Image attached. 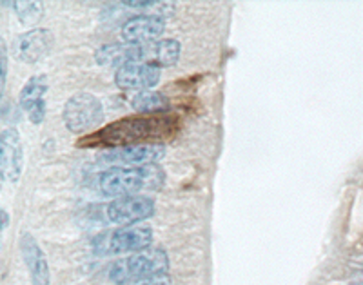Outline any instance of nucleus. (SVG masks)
<instances>
[{"mask_svg": "<svg viewBox=\"0 0 363 285\" xmlns=\"http://www.w3.org/2000/svg\"><path fill=\"white\" fill-rule=\"evenodd\" d=\"M178 118L169 115L125 116L79 140L80 147L118 149L125 145L160 142L177 135Z\"/></svg>", "mask_w": 363, "mask_h": 285, "instance_id": "nucleus-1", "label": "nucleus"}, {"mask_svg": "<svg viewBox=\"0 0 363 285\" xmlns=\"http://www.w3.org/2000/svg\"><path fill=\"white\" fill-rule=\"evenodd\" d=\"M165 171L158 164L151 166H113L100 174L99 187L104 196L120 199L131 194L162 189Z\"/></svg>", "mask_w": 363, "mask_h": 285, "instance_id": "nucleus-2", "label": "nucleus"}, {"mask_svg": "<svg viewBox=\"0 0 363 285\" xmlns=\"http://www.w3.org/2000/svg\"><path fill=\"white\" fill-rule=\"evenodd\" d=\"M169 257L160 247H149L116 260L109 269V280L116 285H135L167 276Z\"/></svg>", "mask_w": 363, "mask_h": 285, "instance_id": "nucleus-3", "label": "nucleus"}, {"mask_svg": "<svg viewBox=\"0 0 363 285\" xmlns=\"http://www.w3.org/2000/svg\"><path fill=\"white\" fill-rule=\"evenodd\" d=\"M64 125L73 135H84L104 120V106L91 93H77L64 104Z\"/></svg>", "mask_w": 363, "mask_h": 285, "instance_id": "nucleus-4", "label": "nucleus"}, {"mask_svg": "<svg viewBox=\"0 0 363 285\" xmlns=\"http://www.w3.org/2000/svg\"><path fill=\"white\" fill-rule=\"evenodd\" d=\"M153 229L147 223H135V225H124L109 233L102 238L100 251L111 252V255H135L153 245Z\"/></svg>", "mask_w": 363, "mask_h": 285, "instance_id": "nucleus-5", "label": "nucleus"}, {"mask_svg": "<svg viewBox=\"0 0 363 285\" xmlns=\"http://www.w3.org/2000/svg\"><path fill=\"white\" fill-rule=\"evenodd\" d=\"M157 211V203L147 194H131L113 199L108 206V218L116 225H135L145 222Z\"/></svg>", "mask_w": 363, "mask_h": 285, "instance_id": "nucleus-6", "label": "nucleus"}, {"mask_svg": "<svg viewBox=\"0 0 363 285\" xmlns=\"http://www.w3.org/2000/svg\"><path fill=\"white\" fill-rule=\"evenodd\" d=\"M24 169V145L17 129L0 133V178L17 184Z\"/></svg>", "mask_w": 363, "mask_h": 285, "instance_id": "nucleus-7", "label": "nucleus"}, {"mask_svg": "<svg viewBox=\"0 0 363 285\" xmlns=\"http://www.w3.org/2000/svg\"><path fill=\"white\" fill-rule=\"evenodd\" d=\"M55 44L53 33L45 28L29 29L13 42V53L26 64H37L51 53Z\"/></svg>", "mask_w": 363, "mask_h": 285, "instance_id": "nucleus-8", "label": "nucleus"}, {"mask_svg": "<svg viewBox=\"0 0 363 285\" xmlns=\"http://www.w3.org/2000/svg\"><path fill=\"white\" fill-rule=\"evenodd\" d=\"M165 157L164 142H147V144L125 145V147L111 149L104 153L100 160L108 164H125V166H151Z\"/></svg>", "mask_w": 363, "mask_h": 285, "instance_id": "nucleus-9", "label": "nucleus"}, {"mask_svg": "<svg viewBox=\"0 0 363 285\" xmlns=\"http://www.w3.org/2000/svg\"><path fill=\"white\" fill-rule=\"evenodd\" d=\"M182 57V44L177 38H160L135 46V64H149L155 67L177 66Z\"/></svg>", "mask_w": 363, "mask_h": 285, "instance_id": "nucleus-10", "label": "nucleus"}, {"mask_svg": "<svg viewBox=\"0 0 363 285\" xmlns=\"http://www.w3.org/2000/svg\"><path fill=\"white\" fill-rule=\"evenodd\" d=\"M162 80L160 67L149 64H128L116 69L115 84L122 91H149Z\"/></svg>", "mask_w": 363, "mask_h": 285, "instance_id": "nucleus-11", "label": "nucleus"}, {"mask_svg": "<svg viewBox=\"0 0 363 285\" xmlns=\"http://www.w3.org/2000/svg\"><path fill=\"white\" fill-rule=\"evenodd\" d=\"M165 33V21L162 15H136L122 26V38L125 44H147V42L160 40Z\"/></svg>", "mask_w": 363, "mask_h": 285, "instance_id": "nucleus-12", "label": "nucleus"}, {"mask_svg": "<svg viewBox=\"0 0 363 285\" xmlns=\"http://www.w3.org/2000/svg\"><path fill=\"white\" fill-rule=\"evenodd\" d=\"M50 89V82L45 74H33L29 77L28 82L21 89L18 95V104L21 108L28 113L29 120L35 125L42 124L45 118V95Z\"/></svg>", "mask_w": 363, "mask_h": 285, "instance_id": "nucleus-13", "label": "nucleus"}, {"mask_svg": "<svg viewBox=\"0 0 363 285\" xmlns=\"http://www.w3.org/2000/svg\"><path fill=\"white\" fill-rule=\"evenodd\" d=\"M21 252L22 260L28 267L29 278L33 285H51V269L45 252L42 251L40 244L35 240L33 235L22 233L21 236Z\"/></svg>", "mask_w": 363, "mask_h": 285, "instance_id": "nucleus-14", "label": "nucleus"}, {"mask_svg": "<svg viewBox=\"0 0 363 285\" xmlns=\"http://www.w3.org/2000/svg\"><path fill=\"white\" fill-rule=\"evenodd\" d=\"M95 60L99 66L122 67L128 64H135V44H106L99 48L95 53Z\"/></svg>", "mask_w": 363, "mask_h": 285, "instance_id": "nucleus-15", "label": "nucleus"}, {"mask_svg": "<svg viewBox=\"0 0 363 285\" xmlns=\"http://www.w3.org/2000/svg\"><path fill=\"white\" fill-rule=\"evenodd\" d=\"M131 106L140 115H165L171 109L169 99L160 91H140L131 100Z\"/></svg>", "mask_w": 363, "mask_h": 285, "instance_id": "nucleus-16", "label": "nucleus"}, {"mask_svg": "<svg viewBox=\"0 0 363 285\" xmlns=\"http://www.w3.org/2000/svg\"><path fill=\"white\" fill-rule=\"evenodd\" d=\"M15 11L22 24H37L44 17V6L40 2H15Z\"/></svg>", "mask_w": 363, "mask_h": 285, "instance_id": "nucleus-17", "label": "nucleus"}, {"mask_svg": "<svg viewBox=\"0 0 363 285\" xmlns=\"http://www.w3.org/2000/svg\"><path fill=\"white\" fill-rule=\"evenodd\" d=\"M6 82H8V46L0 38V100L4 96Z\"/></svg>", "mask_w": 363, "mask_h": 285, "instance_id": "nucleus-18", "label": "nucleus"}, {"mask_svg": "<svg viewBox=\"0 0 363 285\" xmlns=\"http://www.w3.org/2000/svg\"><path fill=\"white\" fill-rule=\"evenodd\" d=\"M140 285H171V281L167 280V276H162V278H155V280L144 281V284Z\"/></svg>", "mask_w": 363, "mask_h": 285, "instance_id": "nucleus-19", "label": "nucleus"}, {"mask_svg": "<svg viewBox=\"0 0 363 285\" xmlns=\"http://www.w3.org/2000/svg\"><path fill=\"white\" fill-rule=\"evenodd\" d=\"M9 225V215L4 211V209H0V231L6 229Z\"/></svg>", "mask_w": 363, "mask_h": 285, "instance_id": "nucleus-20", "label": "nucleus"}]
</instances>
